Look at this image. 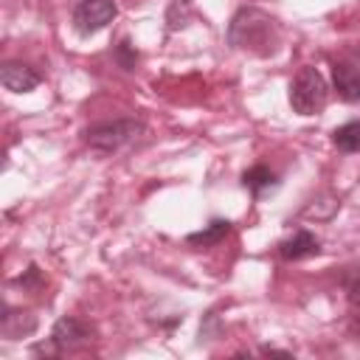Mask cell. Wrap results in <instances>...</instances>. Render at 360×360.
Returning a JSON list of instances; mask_svg holds the SVG:
<instances>
[{"mask_svg":"<svg viewBox=\"0 0 360 360\" xmlns=\"http://www.w3.org/2000/svg\"><path fill=\"white\" fill-rule=\"evenodd\" d=\"M228 45L250 56H273L281 45V25L273 14L242 6L228 22Z\"/></svg>","mask_w":360,"mask_h":360,"instance_id":"6da1fadb","label":"cell"},{"mask_svg":"<svg viewBox=\"0 0 360 360\" xmlns=\"http://www.w3.org/2000/svg\"><path fill=\"white\" fill-rule=\"evenodd\" d=\"M329 101V84L318 68L304 65L290 82V107L298 115H318Z\"/></svg>","mask_w":360,"mask_h":360,"instance_id":"7a4b0ae2","label":"cell"},{"mask_svg":"<svg viewBox=\"0 0 360 360\" xmlns=\"http://www.w3.org/2000/svg\"><path fill=\"white\" fill-rule=\"evenodd\" d=\"M143 132V121L138 118H115V121H104V124H93L84 129V143L96 152L112 155L121 146L132 143L138 135Z\"/></svg>","mask_w":360,"mask_h":360,"instance_id":"3957f363","label":"cell"},{"mask_svg":"<svg viewBox=\"0 0 360 360\" xmlns=\"http://www.w3.org/2000/svg\"><path fill=\"white\" fill-rule=\"evenodd\" d=\"M115 17H118L115 0H79L73 6L70 22H73V31L79 37H93L101 28H107Z\"/></svg>","mask_w":360,"mask_h":360,"instance_id":"277c9868","label":"cell"},{"mask_svg":"<svg viewBox=\"0 0 360 360\" xmlns=\"http://www.w3.org/2000/svg\"><path fill=\"white\" fill-rule=\"evenodd\" d=\"M90 335H93V329L84 321H79L73 315H65V318H59L53 323L48 343L39 346L37 352H42V354H65V352H73V349L90 343Z\"/></svg>","mask_w":360,"mask_h":360,"instance_id":"5b68a950","label":"cell"},{"mask_svg":"<svg viewBox=\"0 0 360 360\" xmlns=\"http://www.w3.org/2000/svg\"><path fill=\"white\" fill-rule=\"evenodd\" d=\"M318 253H321V242L307 228H298L292 236L278 242V256L284 262H301V259H309V256H318Z\"/></svg>","mask_w":360,"mask_h":360,"instance_id":"8992f818","label":"cell"},{"mask_svg":"<svg viewBox=\"0 0 360 360\" xmlns=\"http://www.w3.org/2000/svg\"><path fill=\"white\" fill-rule=\"evenodd\" d=\"M0 82H3V87H6L8 93H31L34 87H39L42 76H39L34 68L22 65V62H3V68H0Z\"/></svg>","mask_w":360,"mask_h":360,"instance_id":"52a82bcc","label":"cell"},{"mask_svg":"<svg viewBox=\"0 0 360 360\" xmlns=\"http://www.w3.org/2000/svg\"><path fill=\"white\" fill-rule=\"evenodd\" d=\"M332 82H335V90L340 93L343 101L360 104V70H357V65L335 62L332 65Z\"/></svg>","mask_w":360,"mask_h":360,"instance_id":"ba28073f","label":"cell"},{"mask_svg":"<svg viewBox=\"0 0 360 360\" xmlns=\"http://www.w3.org/2000/svg\"><path fill=\"white\" fill-rule=\"evenodd\" d=\"M228 233H231V222H228V219H211L202 231L188 233V236H186V245H191V248H214V245H219Z\"/></svg>","mask_w":360,"mask_h":360,"instance_id":"9c48e42d","label":"cell"},{"mask_svg":"<svg viewBox=\"0 0 360 360\" xmlns=\"http://www.w3.org/2000/svg\"><path fill=\"white\" fill-rule=\"evenodd\" d=\"M242 186L259 200V197H264L267 191H273L276 186H278V180H276V174L267 169V166H250L245 174H242Z\"/></svg>","mask_w":360,"mask_h":360,"instance_id":"30bf717a","label":"cell"},{"mask_svg":"<svg viewBox=\"0 0 360 360\" xmlns=\"http://www.w3.org/2000/svg\"><path fill=\"white\" fill-rule=\"evenodd\" d=\"M37 326V318L31 312H22V309H11L6 307V315H3V335L6 338H22V335H31Z\"/></svg>","mask_w":360,"mask_h":360,"instance_id":"8fae6325","label":"cell"},{"mask_svg":"<svg viewBox=\"0 0 360 360\" xmlns=\"http://www.w3.org/2000/svg\"><path fill=\"white\" fill-rule=\"evenodd\" d=\"M332 143L340 152H360V121H346L332 132Z\"/></svg>","mask_w":360,"mask_h":360,"instance_id":"7c38bea8","label":"cell"},{"mask_svg":"<svg viewBox=\"0 0 360 360\" xmlns=\"http://www.w3.org/2000/svg\"><path fill=\"white\" fill-rule=\"evenodd\" d=\"M343 292L354 312H360V264H352L343 273Z\"/></svg>","mask_w":360,"mask_h":360,"instance_id":"4fadbf2b","label":"cell"},{"mask_svg":"<svg viewBox=\"0 0 360 360\" xmlns=\"http://www.w3.org/2000/svg\"><path fill=\"white\" fill-rule=\"evenodd\" d=\"M115 62H118L124 70H135V68H138V53H135V48H132L129 39H121V42L115 45Z\"/></svg>","mask_w":360,"mask_h":360,"instance_id":"5bb4252c","label":"cell"},{"mask_svg":"<svg viewBox=\"0 0 360 360\" xmlns=\"http://www.w3.org/2000/svg\"><path fill=\"white\" fill-rule=\"evenodd\" d=\"M14 284H20L22 290H39L45 284V278H42V270L37 264H28V270H22V276H17Z\"/></svg>","mask_w":360,"mask_h":360,"instance_id":"9a60e30c","label":"cell"},{"mask_svg":"<svg viewBox=\"0 0 360 360\" xmlns=\"http://www.w3.org/2000/svg\"><path fill=\"white\" fill-rule=\"evenodd\" d=\"M188 6L191 0H172L169 3V11H166V20H169V28H180L186 22V14H188Z\"/></svg>","mask_w":360,"mask_h":360,"instance_id":"2e32d148","label":"cell"}]
</instances>
